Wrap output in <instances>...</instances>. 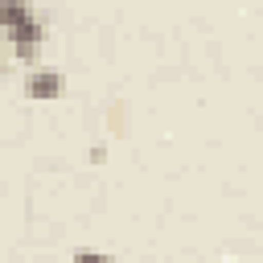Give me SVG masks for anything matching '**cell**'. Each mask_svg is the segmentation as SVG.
<instances>
[{"instance_id": "obj_1", "label": "cell", "mask_w": 263, "mask_h": 263, "mask_svg": "<svg viewBox=\"0 0 263 263\" xmlns=\"http://www.w3.org/2000/svg\"><path fill=\"white\" fill-rule=\"evenodd\" d=\"M58 90H62V74H53V70H37V74L25 78L29 99H58Z\"/></svg>"}, {"instance_id": "obj_2", "label": "cell", "mask_w": 263, "mask_h": 263, "mask_svg": "<svg viewBox=\"0 0 263 263\" xmlns=\"http://www.w3.org/2000/svg\"><path fill=\"white\" fill-rule=\"evenodd\" d=\"M8 37H12V45H41V37H45V29L29 16L25 25H16V29H8Z\"/></svg>"}, {"instance_id": "obj_3", "label": "cell", "mask_w": 263, "mask_h": 263, "mask_svg": "<svg viewBox=\"0 0 263 263\" xmlns=\"http://www.w3.org/2000/svg\"><path fill=\"white\" fill-rule=\"evenodd\" d=\"M0 21H4V29H16V25L29 21V12H25L21 0H4V16H0Z\"/></svg>"}, {"instance_id": "obj_4", "label": "cell", "mask_w": 263, "mask_h": 263, "mask_svg": "<svg viewBox=\"0 0 263 263\" xmlns=\"http://www.w3.org/2000/svg\"><path fill=\"white\" fill-rule=\"evenodd\" d=\"M74 263H115V259H111L107 251H78Z\"/></svg>"}, {"instance_id": "obj_5", "label": "cell", "mask_w": 263, "mask_h": 263, "mask_svg": "<svg viewBox=\"0 0 263 263\" xmlns=\"http://www.w3.org/2000/svg\"><path fill=\"white\" fill-rule=\"evenodd\" d=\"M16 58H21V62H33V58H37V45H16Z\"/></svg>"}]
</instances>
